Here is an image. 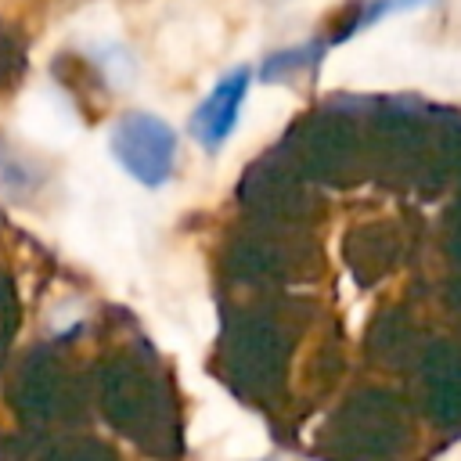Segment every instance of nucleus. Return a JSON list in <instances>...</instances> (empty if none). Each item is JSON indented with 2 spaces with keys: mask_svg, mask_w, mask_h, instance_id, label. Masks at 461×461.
<instances>
[{
  "mask_svg": "<svg viewBox=\"0 0 461 461\" xmlns=\"http://www.w3.org/2000/svg\"><path fill=\"white\" fill-rule=\"evenodd\" d=\"M112 155L137 184L162 187L173 176L176 133L166 119L151 112H126L112 126Z\"/></svg>",
  "mask_w": 461,
  "mask_h": 461,
  "instance_id": "f257e3e1",
  "label": "nucleus"
},
{
  "mask_svg": "<svg viewBox=\"0 0 461 461\" xmlns=\"http://www.w3.org/2000/svg\"><path fill=\"white\" fill-rule=\"evenodd\" d=\"M249 83H252V72H249V68H234V72H227V76L209 90V97L194 108V115H191V137H194L205 151H216V148L230 137V130L238 126V115H241Z\"/></svg>",
  "mask_w": 461,
  "mask_h": 461,
  "instance_id": "f03ea898",
  "label": "nucleus"
},
{
  "mask_svg": "<svg viewBox=\"0 0 461 461\" xmlns=\"http://www.w3.org/2000/svg\"><path fill=\"white\" fill-rule=\"evenodd\" d=\"M418 4H425V0H367V4L360 7V18H357L349 29H342L335 40H346V36H353V32H360V29H367V25H375V22H382L385 14L407 11V7H418ZM335 40H331V43H335Z\"/></svg>",
  "mask_w": 461,
  "mask_h": 461,
  "instance_id": "20e7f679",
  "label": "nucleus"
},
{
  "mask_svg": "<svg viewBox=\"0 0 461 461\" xmlns=\"http://www.w3.org/2000/svg\"><path fill=\"white\" fill-rule=\"evenodd\" d=\"M324 47H331V43H328V40H313V43H306V47L277 50V54H270V58L263 61L259 79L274 83V79H285V76H292V72H299V68H306V65H317L321 54H324Z\"/></svg>",
  "mask_w": 461,
  "mask_h": 461,
  "instance_id": "7ed1b4c3",
  "label": "nucleus"
}]
</instances>
